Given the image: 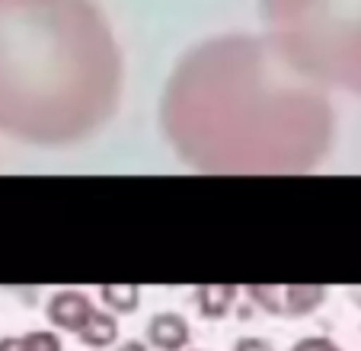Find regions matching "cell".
I'll use <instances>...</instances> for the list:
<instances>
[{
  "label": "cell",
  "instance_id": "6da1fadb",
  "mask_svg": "<svg viewBox=\"0 0 361 351\" xmlns=\"http://www.w3.org/2000/svg\"><path fill=\"white\" fill-rule=\"evenodd\" d=\"M173 147L212 173H300L333 141L320 83L272 39L227 35L195 48L164 96Z\"/></svg>",
  "mask_w": 361,
  "mask_h": 351
},
{
  "label": "cell",
  "instance_id": "7a4b0ae2",
  "mask_svg": "<svg viewBox=\"0 0 361 351\" xmlns=\"http://www.w3.org/2000/svg\"><path fill=\"white\" fill-rule=\"evenodd\" d=\"M122 51L93 0H0V131L74 144L118 109Z\"/></svg>",
  "mask_w": 361,
  "mask_h": 351
},
{
  "label": "cell",
  "instance_id": "3957f363",
  "mask_svg": "<svg viewBox=\"0 0 361 351\" xmlns=\"http://www.w3.org/2000/svg\"><path fill=\"white\" fill-rule=\"evenodd\" d=\"M262 13L294 68L361 93V0H262Z\"/></svg>",
  "mask_w": 361,
  "mask_h": 351
},
{
  "label": "cell",
  "instance_id": "277c9868",
  "mask_svg": "<svg viewBox=\"0 0 361 351\" xmlns=\"http://www.w3.org/2000/svg\"><path fill=\"white\" fill-rule=\"evenodd\" d=\"M246 297L252 307H259L262 313L279 319H300L317 313L326 304V288L320 284H259V288H246Z\"/></svg>",
  "mask_w": 361,
  "mask_h": 351
},
{
  "label": "cell",
  "instance_id": "5b68a950",
  "mask_svg": "<svg viewBox=\"0 0 361 351\" xmlns=\"http://www.w3.org/2000/svg\"><path fill=\"white\" fill-rule=\"evenodd\" d=\"M96 310V304L83 294V290H74V288H64V290H55L45 304V319L51 329L58 332H77L83 329V323L90 319V313Z\"/></svg>",
  "mask_w": 361,
  "mask_h": 351
},
{
  "label": "cell",
  "instance_id": "8992f818",
  "mask_svg": "<svg viewBox=\"0 0 361 351\" xmlns=\"http://www.w3.org/2000/svg\"><path fill=\"white\" fill-rule=\"evenodd\" d=\"M144 342L154 351H189L192 345V326L183 313L160 310L144 326Z\"/></svg>",
  "mask_w": 361,
  "mask_h": 351
},
{
  "label": "cell",
  "instance_id": "52a82bcc",
  "mask_svg": "<svg viewBox=\"0 0 361 351\" xmlns=\"http://www.w3.org/2000/svg\"><path fill=\"white\" fill-rule=\"evenodd\" d=\"M240 288L233 284H204V288H195L192 294V304H195V313L208 323H218V319H227L237 307Z\"/></svg>",
  "mask_w": 361,
  "mask_h": 351
},
{
  "label": "cell",
  "instance_id": "ba28073f",
  "mask_svg": "<svg viewBox=\"0 0 361 351\" xmlns=\"http://www.w3.org/2000/svg\"><path fill=\"white\" fill-rule=\"evenodd\" d=\"M77 342L87 345L93 351H112L118 345V316L109 313L106 307H96L83 329L77 332Z\"/></svg>",
  "mask_w": 361,
  "mask_h": 351
},
{
  "label": "cell",
  "instance_id": "9c48e42d",
  "mask_svg": "<svg viewBox=\"0 0 361 351\" xmlns=\"http://www.w3.org/2000/svg\"><path fill=\"white\" fill-rule=\"evenodd\" d=\"M99 300L109 313L122 316H135L141 310V288L137 284H102L99 288Z\"/></svg>",
  "mask_w": 361,
  "mask_h": 351
},
{
  "label": "cell",
  "instance_id": "30bf717a",
  "mask_svg": "<svg viewBox=\"0 0 361 351\" xmlns=\"http://www.w3.org/2000/svg\"><path fill=\"white\" fill-rule=\"evenodd\" d=\"M23 351H64L61 332L58 329H32L26 335H20Z\"/></svg>",
  "mask_w": 361,
  "mask_h": 351
},
{
  "label": "cell",
  "instance_id": "8fae6325",
  "mask_svg": "<svg viewBox=\"0 0 361 351\" xmlns=\"http://www.w3.org/2000/svg\"><path fill=\"white\" fill-rule=\"evenodd\" d=\"M288 351H345L333 335H304L291 345Z\"/></svg>",
  "mask_w": 361,
  "mask_h": 351
},
{
  "label": "cell",
  "instance_id": "7c38bea8",
  "mask_svg": "<svg viewBox=\"0 0 361 351\" xmlns=\"http://www.w3.org/2000/svg\"><path fill=\"white\" fill-rule=\"evenodd\" d=\"M233 351H279V348L262 335H240L237 342H233Z\"/></svg>",
  "mask_w": 361,
  "mask_h": 351
},
{
  "label": "cell",
  "instance_id": "4fadbf2b",
  "mask_svg": "<svg viewBox=\"0 0 361 351\" xmlns=\"http://www.w3.org/2000/svg\"><path fill=\"white\" fill-rule=\"evenodd\" d=\"M112 351H150V345L144 338H128V342H118Z\"/></svg>",
  "mask_w": 361,
  "mask_h": 351
},
{
  "label": "cell",
  "instance_id": "5bb4252c",
  "mask_svg": "<svg viewBox=\"0 0 361 351\" xmlns=\"http://www.w3.org/2000/svg\"><path fill=\"white\" fill-rule=\"evenodd\" d=\"M0 351H23L20 335H4L0 338Z\"/></svg>",
  "mask_w": 361,
  "mask_h": 351
},
{
  "label": "cell",
  "instance_id": "9a60e30c",
  "mask_svg": "<svg viewBox=\"0 0 361 351\" xmlns=\"http://www.w3.org/2000/svg\"><path fill=\"white\" fill-rule=\"evenodd\" d=\"M352 300H355V307L361 310V288H358V290H352Z\"/></svg>",
  "mask_w": 361,
  "mask_h": 351
}]
</instances>
